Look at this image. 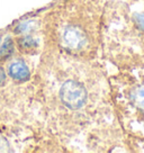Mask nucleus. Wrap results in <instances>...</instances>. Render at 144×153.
<instances>
[{"instance_id":"nucleus-1","label":"nucleus","mask_w":144,"mask_h":153,"mask_svg":"<svg viewBox=\"0 0 144 153\" xmlns=\"http://www.w3.org/2000/svg\"><path fill=\"white\" fill-rule=\"evenodd\" d=\"M60 98L68 108L72 110L80 109L87 101V90L80 82L68 80L60 89Z\"/></svg>"},{"instance_id":"nucleus-2","label":"nucleus","mask_w":144,"mask_h":153,"mask_svg":"<svg viewBox=\"0 0 144 153\" xmlns=\"http://www.w3.org/2000/svg\"><path fill=\"white\" fill-rule=\"evenodd\" d=\"M63 41L70 50H80L87 44V36L77 26H68L63 33Z\"/></svg>"},{"instance_id":"nucleus-3","label":"nucleus","mask_w":144,"mask_h":153,"mask_svg":"<svg viewBox=\"0 0 144 153\" xmlns=\"http://www.w3.org/2000/svg\"><path fill=\"white\" fill-rule=\"evenodd\" d=\"M9 76L16 81L24 82L27 81L30 76V72L27 64L23 60H16L10 64L9 67Z\"/></svg>"},{"instance_id":"nucleus-4","label":"nucleus","mask_w":144,"mask_h":153,"mask_svg":"<svg viewBox=\"0 0 144 153\" xmlns=\"http://www.w3.org/2000/svg\"><path fill=\"white\" fill-rule=\"evenodd\" d=\"M131 98H132L133 102L136 105V107L144 113V85L136 88L133 91V94L131 95Z\"/></svg>"},{"instance_id":"nucleus-5","label":"nucleus","mask_w":144,"mask_h":153,"mask_svg":"<svg viewBox=\"0 0 144 153\" xmlns=\"http://www.w3.org/2000/svg\"><path fill=\"white\" fill-rule=\"evenodd\" d=\"M14 53V43L11 38H6L2 46L0 48V57L1 59H8V57Z\"/></svg>"},{"instance_id":"nucleus-6","label":"nucleus","mask_w":144,"mask_h":153,"mask_svg":"<svg viewBox=\"0 0 144 153\" xmlns=\"http://www.w3.org/2000/svg\"><path fill=\"white\" fill-rule=\"evenodd\" d=\"M19 44L22 48H33L37 46V42L35 39H33L32 37L22 38L19 41Z\"/></svg>"},{"instance_id":"nucleus-7","label":"nucleus","mask_w":144,"mask_h":153,"mask_svg":"<svg viewBox=\"0 0 144 153\" xmlns=\"http://www.w3.org/2000/svg\"><path fill=\"white\" fill-rule=\"evenodd\" d=\"M34 22L32 20H27V22H23L20 23L17 27H16V33H23V32H27L28 29H30L33 27Z\"/></svg>"},{"instance_id":"nucleus-8","label":"nucleus","mask_w":144,"mask_h":153,"mask_svg":"<svg viewBox=\"0 0 144 153\" xmlns=\"http://www.w3.org/2000/svg\"><path fill=\"white\" fill-rule=\"evenodd\" d=\"M133 20L136 24V26L144 32V13L143 14H135L133 16Z\"/></svg>"},{"instance_id":"nucleus-9","label":"nucleus","mask_w":144,"mask_h":153,"mask_svg":"<svg viewBox=\"0 0 144 153\" xmlns=\"http://www.w3.org/2000/svg\"><path fill=\"white\" fill-rule=\"evenodd\" d=\"M0 152H11L9 143L2 136H0Z\"/></svg>"},{"instance_id":"nucleus-10","label":"nucleus","mask_w":144,"mask_h":153,"mask_svg":"<svg viewBox=\"0 0 144 153\" xmlns=\"http://www.w3.org/2000/svg\"><path fill=\"white\" fill-rule=\"evenodd\" d=\"M5 81H6L5 71H4V69H2V68H0V87L5 83Z\"/></svg>"}]
</instances>
